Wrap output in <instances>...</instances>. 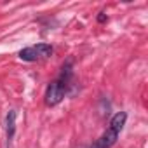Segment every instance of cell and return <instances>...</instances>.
Wrapping results in <instances>:
<instances>
[{
  "mask_svg": "<svg viewBox=\"0 0 148 148\" xmlns=\"http://www.w3.org/2000/svg\"><path fill=\"white\" fill-rule=\"evenodd\" d=\"M71 82H73V61L68 59L63 66H61V71L59 75L47 86L45 89V105L47 106H56L59 105L64 96L70 92V87H71Z\"/></svg>",
  "mask_w": 148,
  "mask_h": 148,
  "instance_id": "cell-1",
  "label": "cell"
},
{
  "mask_svg": "<svg viewBox=\"0 0 148 148\" xmlns=\"http://www.w3.org/2000/svg\"><path fill=\"white\" fill-rule=\"evenodd\" d=\"M125 120H127V113H125V112H117V113L112 117L108 129L99 136V139H96V143H94L91 148H112V146L117 143L119 134H120V131H122L124 125H125Z\"/></svg>",
  "mask_w": 148,
  "mask_h": 148,
  "instance_id": "cell-2",
  "label": "cell"
},
{
  "mask_svg": "<svg viewBox=\"0 0 148 148\" xmlns=\"http://www.w3.org/2000/svg\"><path fill=\"white\" fill-rule=\"evenodd\" d=\"M54 52L52 45L51 44H35V45H30V47H25L19 51V59L21 61H26V63H33V61H40V59H47L51 58Z\"/></svg>",
  "mask_w": 148,
  "mask_h": 148,
  "instance_id": "cell-3",
  "label": "cell"
},
{
  "mask_svg": "<svg viewBox=\"0 0 148 148\" xmlns=\"http://www.w3.org/2000/svg\"><path fill=\"white\" fill-rule=\"evenodd\" d=\"M16 132V110H9L5 115V138H7V146H11V141Z\"/></svg>",
  "mask_w": 148,
  "mask_h": 148,
  "instance_id": "cell-4",
  "label": "cell"
},
{
  "mask_svg": "<svg viewBox=\"0 0 148 148\" xmlns=\"http://www.w3.org/2000/svg\"><path fill=\"white\" fill-rule=\"evenodd\" d=\"M106 19H108V18H106V14H105V12H99V16H98V21H99V23H105Z\"/></svg>",
  "mask_w": 148,
  "mask_h": 148,
  "instance_id": "cell-5",
  "label": "cell"
}]
</instances>
